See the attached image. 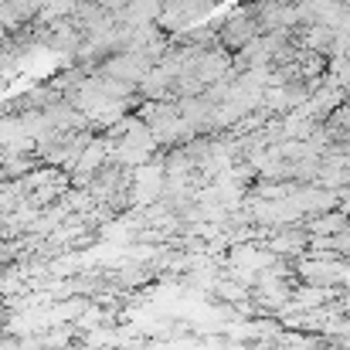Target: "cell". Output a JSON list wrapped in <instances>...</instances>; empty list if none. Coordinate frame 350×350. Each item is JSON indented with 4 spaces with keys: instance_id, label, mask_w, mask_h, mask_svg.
Returning <instances> with one entry per match:
<instances>
[{
    "instance_id": "obj_1",
    "label": "cell",
    "mask_w": 350,
    "mask_h": 350,
    "mask_svg": "<svg viewBox=\"0 0 350 350\" xmlns=\"http://www.w3.org/2000/svg\"><path fill=\"white\" fill-rule=\"evenodd\" d=\"M258 34V21L248 17V14H238V17H228L225 27H221V41L228 48H245L252 38Z\"/></svg>"
}]
</instances>
